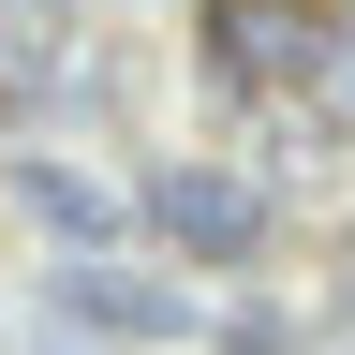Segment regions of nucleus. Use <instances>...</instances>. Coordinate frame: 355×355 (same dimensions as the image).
Returning a JSON list of instances; mask_svg holds the SVG:
<instances>
[{
	"label": "nucleus",
	"instance_id": "39448f33",
	"mask_svg": "<svg viewBox=\"0 0 355 355\" xmlns=\"http://www.w3.org/2000/svg\"><path fill=\"white\" fill-rule=\"evenodd\" d=\"M44 60H74L60 0H0V74H44Z\"/></svg>",
	"mask_w": 355,
	"mask_h": 355
},
{
	"label": "nucleus",
	"instance_id": "f257e3e1",
	"mask_svg": "<svg viewBox=\"0 0 355 355\" xmlns=\"http://www.w3.org/2000/svg\"><path fill=\"white\" fill-rule=\"evenodd\" d=\"M193 44L222 89H326L340 74V15L326 0H193Z\"/></svg>",
	"mask_w": 355,
	"mask_h": 355
},
{
	"label": "nucleus",
	"instance_id": "f03ea898",
	"mask_svg": "<svg viewBox=\"0 0 355 355\" xmlns=\"http://www.w3.org/2000/svg\"><path fill=\"white\" fill-rule=\"evenodd\" d=\"M148 237L193 252V266H252L266 252V178H237V163H163L148 178Z\"/></svg>",
	"mask_w": 355,
	"mask_h": 355
},
{
	"label": "nucleus",
	"instance_id": "20e7f679",
	"mask_svg": "<svg viewBox=\"0 0 355 355\" xmlns=\"http://www.w3.org/2000/svg\"><path fill=\"white\" fill-rule=\"evenodd\" d=\"M15 207L44 222V237H74V252H104L119 222H133V207H119V193H104L89 163H30V178H15Z\"/></svg>",
	"mask_w": 355,
	"mask_h": 355
},
{
	"label": "nucleus",
	"instance_id": "7ed1b4c3",
	"mask_svg": "<svg viewBox=\"0 0 355 355\" xmlns=\"http://www.w3.org/2000/svg\"><path fill=\"white\" fill-rule=\"evenodd\" d=\"M60 311H74V326H104V340H178V326H193V296H163L148 266H104V252L60 266Z\"/></svg>",
	"mask_w": 355,
	"mask_h": 355
}]
</instances>
